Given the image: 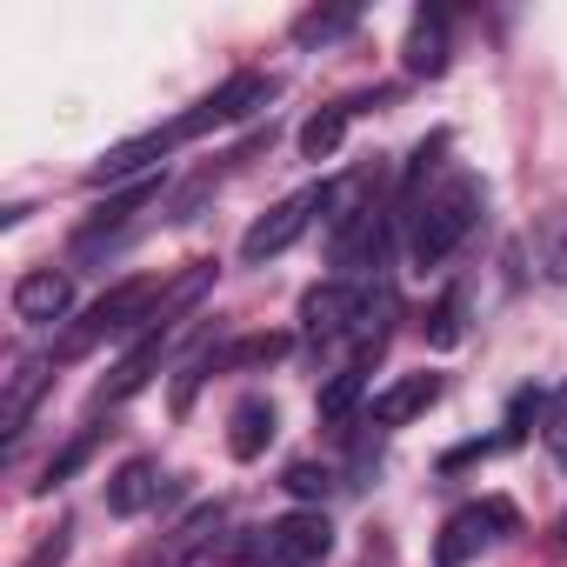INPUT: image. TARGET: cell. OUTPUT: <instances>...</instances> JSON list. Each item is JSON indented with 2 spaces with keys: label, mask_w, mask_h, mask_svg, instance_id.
Here are the masks:
<instances>
[{
  "label": "cell",
  "mask_w": 567,
  "mask_h": 567,
  "mask_svg": "<svg viewBox=\"0 0 567 567\" xmlns=\"http://www.w3.org/2000/svg\"><path fill=\"white\" fill-rule=\"evenodd\" d=\"M481 207H487V194H481V181H474V174H454L441 194H427V207H421V220H414V240H408L414 267H421V274H427V267H441V260L474 234Z\"/></svg>",
  "instance_id": "1"
},
{
  "label": "cell",
  "mask_w": 567,
  "mask_h": 567,
  "mask_svg": "<svg viewBox=\"0 0 567 567\" xmlns=\"http://www.w3.org/2000/svg\"><path fill=\"white\" fill-rule=\"evenodd\" d=\"M328 554H334V520H328L321 507L280 514V520H267V527L240 547L247 567H315V560H328Z\"/></svg>",
  "instance_id": "2"
},
{
  "label": "cell",
  "mask_w": 567,
  "mask_h": 567,
  "mask_svg": "<svg viewBox=\"0 0 567 567\" xmlns=\"http://www.w3.org/2000/svg\"><path fill=\"white\" fill-rule=\"evenodd\" d=\"M520 527V514H514V501H467V507H454L447 514V527H441V540H434V567H467L481 547H494L501 534H514Z\"/></svg>",
  "instance_id": "3"
},
{
  "label": "cell",
  "mask_w": 567,
  "mask_h": 567,
  "mask_svg": "<svg viewBox=\"0 0 567 567\" xmlns=\"http://www.w3.org/2000/svg\"><path fill=\"white\" fill-rule=\"evenodd\" d=\"M315 214H328V181H321V187L288 194L280 207H267V214L240 234V260H247V267H260V260H274V254H288V247L315 227Z\"/></svg>",
  "instance_id": "4"
},
{
  "label": "cell",
  "mask_w": 567,
  "mask_h": 567,
  "mask_svg": "<svg viewBox=\"0 0 567 567\" xmlns=\"http://www.w3.org/2000/svg\"><path fill=\"white\" fill-rule=\"evenodd\" d=\"M147 315H154V280H121V288H107V295L87 308V321L68 334L61 354H87V348L107 341V334H141Z\"/></svg>",
  "instance_id": "5"
},
{
  "label": "cell",
  "mask_w": 567,
  "mask_h": 567,
  "mask_svg": "<svg viewBox=\"0 0 567 567\" xmlns=\"http://www.w3.org/2000/svg\"><path fill=\"white\" fill-rule=\"evenodd\" d=\"M361 288H348V280H321V288H308L301 295V328H308V341L321 348V341H341V334H354V321H361Z\"/></svg>",
  "instance_id": "6"
},
{
  "label": "cell",
  "mask_w": 567,
  "mask_h": 567,
  "mask_svg": "<svg viewBox=\"0 0 567 567\" xmlns=\"http://www.w3.org/2000/svg\"><path fill=\"white\" fill-rule=\"evenodd\" d=\"M181 147V134H174V121L167 127H154V134H134V141H121V147H107L94 167H87V187H114V181H127V174H141V167H154L161 154H174ZM147 181V174H141Z\"/></svg>",
  "instance_id": "7"
},
{
  "label": "cell",
  "mask_w": 567,
  "mask_h": 567,
  "mask_svg": "<svg viewBox=\"0 0 567 567\" xmlns=\"http://www.w3.org/2000/svg\"><path fill=\"white\" fill-rule=\"evenodd\" d=\"M68 308H74V280H68V274L34 267V274H21V280H14V315H21L28 328L68 321Z\"/></svg>",
  "instance_id": "8"
},
{
  "label": "cell",
  "mask_w": 567,
  "mask_h": 567,
  "mask_svg": "<svg viewBox=\"0 0 567 567\" xmlns=\"http://www.w3.org/2000/svg\"><path fill=\"white\" fill-rule=\"evenodd\" d=\"M174 334H181V328H167V334H147V341H134V354H127V361L114 368V381H101V388H94V408H121L127 394H141V388L154 381V368H161V361L174 354Z\"/></svg>",
  "instance_id": "9"
},
{
  "label": "cell",
  "mask_w": 567,
  "mask_h": 567,
  "mask_svg": "<svg viewBox=\"0 0 567 567\" xmlns=\"http://www.w3.org/2000/svg\"><path fill=\"white\" fill-rule=\"evenodd\" d=\"M368 107H388V94H354V101L321 107V114L301 127V154H308V161H334V154H341V141H348V121H354V114H368Z\"/></svg>",
  "instance_id": "10"
},
{
  "label": "cell",
  "mask_w": 567,
  "mask_h": 567,
  "mask_svg": "<svg viewBox=\"0 0 567 567\" xmlns=\"http://www.w3.org/2000/svg\"><path fill=\"white\" fill-rule=\"evenodd\" d=\"M434 401H441V374H408V381H394L388 394H374L368 427H408V421L427 414Z\"/></svg>",
  "instance_id": "11"
},
{
  "label": "cell",
  "mask_w": 567,
  "mask_h": 567,
  "mask_svg": "<svg viewBox=\"0 0 567 567\" xmlns=\"http://www.w3.org/2000/svg\"><path fill=\"white\" fill-rule=\"evenodd\" d=\"M274 434H280V414H274L267 394H247V401L227 414V454H234V461H260Z\"/></svg>",
  "instance_id": "12"
},
{
  "label": "cell",
  "mask_w": 567,
  "mask_h": 567,
  "mask_svg": "<svg viewBox=\"0 0 567 567\" xmlns=\"http://www.w3.org/2000/svg\"><path fill=\"white\" fill-rule=\"evenodd\" d=\"M401 68L414 74V81H441L447 74V21L441 14H414V28H408V48H401Z\"/></svg>",
  "instance_id": "13"
},
{
  "label": "cell",
  "mask_w": 567,
  "mask_h": 567,
  "mask_svg": "<svg viewBox=\"0 0 567 567\" xmlns=\"http://www.w3.org/2000/svg\"><path fill=\"white\" fill-rule=\"evenodd\" d=\"M161 501V467L154 461H121L114 467V481H107V514H121V520H134V514H147Z\"/></svg>",
  "instance_id": "14"
},
{
  "label": "cell",
  "mask_w": 567,
  "mask_h": 567,
  "mask_svg": "<svg viewBox=\"0 0 567 567\" xmlns=\"http://www.w3.org/2000/svg\"><path fill=\"white\" fill-rule=\"evenodd\" d=\"M534 267H540V280L567 288V207L534 214Z\"/></svg>",
  "instance_id": "15"
},
{
  "label": "cell",
  "mask_w": 567,
  "mask_h": 567,
  "mask_svg": "<svg viewBox=\"0 0 567 567\" xmlns=\"http://www.w3.org/2000/svg\"><path fill=\"white\" fill-rule=\"evenodd\" d=\"M207 101H214L220 121H247V114H260V107L274 101V74H234V81H220Z\"/></svg>",
  "instance_id": "16"
},
{
  "label": "cell",
  "mask_w": 567,
  "mask_h": 567,
  "mask_svg": "<svg viewBox=\"0 0 567 567\" xmlns=\"http://www.w3.org/2000/svg\"><path fill=\"white\" fill-rule=\"evenodd\" d=\"M220 520H227V507H220V501H200V507H194V514L174 527V540L161 547V567H181L187 554H200V547L220 534Z\"/></svg>",
  "instance_id": "17"
},
{
  "label": "cell",
  "mask_w": 567,
  "mask_h": 567,
  "mask_svg": "<svg viewBox=\"0 0 567 567\" xmlns=\"http://www.w3.org/2000/svg\"><path fill=\"white\" fill-rule=\"evenodd\" d=\"M154 200H161V174H147V181H134L127 194H114L107 207H94V220H87V240H81V247H94V240H101L107 227H127V220H134L141 207H154Z\"/></svg>",
  "instance_id": "18"
},
{
  "label": "cell",
  "mask_w": 567,
  "mask_h": 567,
  "mask_svg": "<svg viewBox=\"0 0 567 567\" xmlns=\"http://www.w3.org/2000/svg\"><path fill=\"white\" fill-rule=\"evenodd\" d=\"M295 341L288 334H247V341H227L214 348V368H274L280 354H288Z\"/></svg>",
  "instance_id": "19"
},
{
  "label": "cell",
  "mask_w": 567,
  "mask_h": 567,
  "mask_svg": "<svg viewBox=\"0 0 567 567\" xmlns=\"http://www.w3.org/2000/svg\"><path fill=\"white\" fill-rule=\"evenodd\" d=\"M361 388H368V368H341L328 388H321V401H315V414L328 421V427H341L348 414H354V401H361Z\"/></svg>",
  "instance_id": "20"
},
{
  "label": "cell",
  "mask_w": 567,
  "mask_h": 567,
  "mask_svg": "<svg viewBox=\"0 0 567 567\" xmlns=\"http://www.w3.org/2000/svg\"><path fill=\"white\" fill-rule=\"evenodd\" d=\"M48 368H54V361H28V368L14 374V388H8V414H0V421H8V434H21V427H28V414H34V394L48 388Z\"/></svg>",
  "instance_id": "21"
},
{
  "label": "cell",
  "mask_w": 567,
  "mask_h": 567,
  "mask_svg": "<svg viewBox=\"0 0 567 567\" xmlns=\"http://www.w3.org/2000/svg\"><path fill=\"white\" fill-rule=\"evenodd\" d=\"M354 28H361V8H328V14H308V21L295 28V41H301V48H328V41L354 34Z\"/></svg>",
  "instance_id": "22"
},
{
  "label": "cell",
  "mask_w": 567,
  "mask_h": 567,
  "mask_svg": "<svg viewBox=\"0 0 567 567\" xmlns=\"http://www.w3.org/2000/svg\"><path fill=\"white\" fill-rule=\"evenodd\" d=\"M547 414V394L540 388H520L514 401H507V427H501V447H520L527 441V421H540Z\"/></svg>",
  "instance_id": "23"
},
{
  "label": "cell",
  "mask_w": 567,
  "mask_h": 567,
  "mask_svg": "<svg viewBox=\"0 0 567 567\" xmlns=\"http://www.w3.org/2000/svg\"><path fill=\"white\" fill-rule=\"evenodd\" d=\"M280 487H288L295 501H328V494H334V474L315 467V461H295L288 474H280Z\"/></svg>",
  "instance_id": "24"
},
{
  "label": "cell",
  "mask_w": 567,
  "mask_h": 567,
  "mask_svg": "<svg viewBox=\"0 0 567 567\" xmlns=\"http://www.w3.org/2000/svg\"><path fill=\"white\" fill-rule=\"evenodd\" d=\"M427 341L434 348H454L461 341V295H441V308L427 315Z\"/></svg>",
  "instance_id": "25"
},
{
  "label": "cell",
  "mask_w": 567,
  "mask_h": 567,
  "mask_svg": "<svg viewBox=\"0 0 567 567\" xmlns=\"http://www.w3.org/2000/svg\"><path fill=\"white\" fill-rule=\"evenodd\" d=\"M487 454H501V434H487V441H461V447H447V454H441V474H461V467H474V461H487Z\"/></svg>",
  "instance_id": "26"
},
{
  "label": "cell",
  "mask_w": 567,
  "mask_h": 567,
  "mask_svg": "<svg viewBox=\"0 0 567 567\" xmlns=\"http://www.w3.org/2000/svg\"><path fill=\"white\" fill-rule=\"evenodd\" d=\"M540 434H547V454H554V461H567V388H560V394H547V427H540Z\"/></svg>",
  "instance_id": "27"
},
{
  "label": "cell",
  "mask_w": 567,
  "mask_h": 567,
  "mask_svg": "<svg viewBox=\"0 0 567 567\" xmlns=\"http://www.w3.org/2000/svg\"><path fill=\"white\" fill-rule=\"evenodd\" d=\"M441 147H447V134H427V141L414 147V161H408V174H401V194H414V187H421V174L441 161Z\"/></svg>",
  "instance_id": "28"
},
{
  "label": "cell",
  "mask_w": 567,
  "mask_h": 567,
  "mask_svg": "<svg viewBox=\"0 0 567 567\" xmlns=\"http://www.w3.org/2000/svg\"><path fill=\"white\" fill-rule=\"evenodd\" d=\"M87 447H94V434H81V441H74V447H68V454H61V461L48 467V481H41V487H54V481H68V474H74V467L87 461Z\"/></svg>",
  "instance_id": "29"
}]
</instances>
